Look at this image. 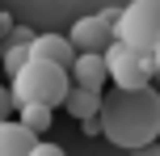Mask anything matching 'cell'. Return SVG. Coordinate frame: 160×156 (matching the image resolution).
<instances>
[{"label":"cell","instance_id":"cell-1","mask_svg":"<svg viewBox=\"0 0 160 156\" xmlns=\"http://www.w3.org/2000/svg\"><path fill=\"white\" fill-rule=\"evenodd\" d=\"M101 135L114 143V148H148V143H160V93L152 84L143 89H110L101 93Z\"/></svg>","mask_w":160,"mask_h":156},{"label":"cell","instance_id":"cell-2","mask_svg":"<svg viewBox=\"0 0 160 156\" xmlns=\"http://www.w3.org/2000/svg\"><path fill=\"white\" fill-rule=\"evenodd\" d=\"M13 101L17 106H63L68 93H72V76H68V68L59 63H47V59H30V63L21 68V72L13 76Z\"/></svg>","mask_w":160,"mask_h":156},{"label":"cell","instance_id":"cell-3","mask_svg":"<svg viewBox=\"0 0 160 156\" xmlns=\"http://www.w3.org/2000/svg\"><path fill=\"white\" fill-rule=\"evenodd\" d=\"M114 38H118L122 47H131V51H139V55L152 59V51L160 47V0H131L118 13Z\"/></svg>","mask_w":160,"mask_h":156},{"label":"cell","instance_id":"cell-4","mask_svg":"<svg viewBox=\"0 0 160 156\" xmlns=\"http://www.w3.org/2000/svg\"><path fill=\"white\" fill-rule=\"evenodd\" d=\"M105 68H110L114 89H143V84H152V59L131 51V47H122L118 38L105 51Z\"/></svg>","mask_w":160,"mask_h":156},{"label":"cell","instance_id":"cell-5","mask_svg":"<svg viewBox=\"0 0 160 156\" xmlns=\"http://www.w3.org/2000/svg\"><path fill=\"white\" fill-rule=\"evenodd\" d=\"M68 42L76 47V55H105L114 42V25H105L101 17H80V21H72Z\"/></svg>","mask_w":160,"mask_h":156},{"label":"cell","instance_id":"cell-6","mask_svg":"<svg viewBox=\"0 0 160 156\" xmlns=\"http://www.w3.org/2000/svg\"><path fill=\"white\" fill-rule=\"evenodd\" d=\"M30 59H47V63H59V68L72 72L76 47L68 42V34H38V38L30 42Z\"/></svg>","mask_w":160,"mask_h":156},{"label":"cell","instance_id":"cell-7","mask_svg":"<svg viewBox=\"0 0 160 156\" xmlns=\"http://www.w3.org/2000/svg\"><path fill=\"white\" fill-rule=\"evenodd\" d=\"M105 80H110V68H105V55H76L72 63V84H80V89H93L101 93Z\"/></svg>","mask_w":160,"mask_h":156},{"label":"cell","instance_id":"cell-8","mask_svg":"<svg viewBox=\"0 0 160 156\" xmlns=\"http://www.w3.org/2000/svg\"><path fill=\"white\" fill-rule=\"evenodd\" d=\"M34 143L38 139H34L17 118H4V123H0V156H30Z\"/></svg>","mask_w":160,"mask_h":156},{"label":"cell","instance_id":"cell-9","mask_svg":"<svg viewBox=\"0 0 160 156\" xmlns=\"http://www.w3.org/2000/svg\"><path fill=\"white\" fill-rule=\"evenodd\" d=\"M68 114L76 118V123H88V118H97L101 114V93H93V89H80V84H72V93H68Z\"/></svg>","mask_w":160,"mask_h":156},{"label":"cell","instance_id":"cell-10","mask_svg":"<svg viewBox=\"0 0 160 156\" xmlns=\"http://www.w3.org/2000/svg\"><path fill=\"white\" fill-rule=\"evenodd\" d=\"M17 114H21L17 123H21L25 131L34 135V139H38L42 131H51V118H55V110H51V106H38V101H34V106H17Z\"/></svg>","mask_w":160,"mask_h":156},{"label":"cell","instance_id":"cell-11","mask_svg":"<svg viewBox=\"0 0 160 156\" xmlns=\"http://www.w3.org/2000/svg\"><path fill=\"white\" fill-rule=\"evenodd\" d=\"M0 55H4V72H8V76H17L25 63H30V47H25V42H4Z\"/></svg>","mask_w":160,"mask_h":156},{"label":"cell","instance_id":"cell-12","mask_svg":"<svg viewBox=\"0 0 160 156\" xmlns=\"http://www.w3.org/2000/svg\"><path fill=\"white\" fill-rule=\"evenodd\" d=\"M17 110V101H13V89H4V84H0V123H4L8 114H13Z\"/></svg>","mask_w":160,"mask_h":156},{"label":"cell","instance_id":"cell-13","mask_svg":"<svg viewBox=\"0 0 160 156\" xmlns=\"http://www.w3.org/2000/svg\"><path fill=\"white\" fill-rule=\"evenodd\" d=\"M30 156H68L63 148H59V143H47V139H38V143H34V152Z\"/></svg>","mask_w":160,"mask_h":156},{"label":"cell","instance_id":"cell-14","mask_svg":"<svg viewBox=\"0 0 160 156\" xmlns=\"http://www.w3.org/2000/svg\"><path fill=\"white\" fill-rule=\"evenodd\" d=\"M0 34H4V38L13 34V13H0Z\"/></svg>","mask_w":160,"mask_h":156},{"label":"cell","instance_id":"cell-15","mask_svg":"<svg viewBox=\"0 0 160 156\" xmlns=\"http://www.w3.org/2000/svg\"><path fill=\"white\" fill-rule=\"evenodd\" d=\"M131 156H160V143H148V148H135Z\"/></svg>","mask_w":160,"mask_h":156},{"label":"cell","instance_id":"cell-16","mask_svg":"<svg viewBox=\"0 0 160 156\" xmlns=\"http://www.w3.org/2000/svg\"><path fill=\"white\" fill-rule=\"evenodd\" d=\"M152 76H156V80H160V47L152 51Z\"/></svg>","mask_w":160,"mask_h":156},{"label":"cell","instance_id":"cell-17","mask_svg":"<svg viewBox=\"0 0 160 156\" xmlns=\"http://www.w3.org/2000/svg\"><path fill=\"white\" fill-rule=\"evenodd\" d=\"M0 47H4V34H0Z\"/></svg>","mask_w":160,"mask_h":156}]
</instances>
